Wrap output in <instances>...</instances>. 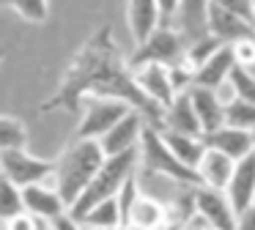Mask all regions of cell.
<instances>
[{"label": "cell", "instance_id": "6da1fadb", "mask_svg": "<svg viewBox=\"0 0 255 230\" xmlns=\"http://www.w3.org/2000/svg\"><path fill=\"white\" fill-rule=\"evenodd\" d=\"M118 99L127 102L129 107L140 110L148 118L151 126L159 129L165 110L156 107L148 96L143 93V88L137 85L134 69L129 66V60L121 55L116 38H113V27L99 25L74 52L72 63L66 66L61 77V85L55 88L47 102H41V113H72L80 115L85 99Z\"/></svg>", "mask_w": 255, "mask_h": 230}, {"label": "cell", "instance_id": "7a4b0ae2", "mask_svg": "<svg viewBox=\"0 0 255 230\" xmlns=\"http://www.w3.org/2000/svg\"><path fill=\"white\" fill-rule=\"evenodd\" d=\"M105 159L107 153L99 140H77V137L55 159V186L63 195V200H66L69 211L83 197V192L88 189L94 175L102 170Z\"/></svg>", "mask_w": 255, "mask_h": 230}, {"label": "cell", "instance_id": "3957f363", "mask_svg": "<svg viewBox=\"0 0 255 230\" xmlns=\"http://www.w3.org/2000/svg\"><path fill=\"white\" fill-rule=\"evenodd\" d=\"M140 170V148L137 151H129V153H118V156H107L102 170L94 175V181L88 184V189L83 192L77 203L72 206V217L74 219H83L96 203L102 200H110V197H118V192L124 189L129 178H134Z\"/></svg>", "mask_w": 255, "mask_h": 230}, {"label": "cell", "instance_id": "277c9868", "mask_svg": "<svg viewBox=\"0 0 255 230\" xmlns=\"http://www.w3.org/2000/svg\"><path fill=\"white\" fill-rule=\"evenodd\" d=\"M140 170L145 173L162 175V178H170L173 184H189V186H200V178L192 167L181 162L176 153L170 151V145L165 142L162 131L156 126H145L143 142H140Z\"/></svg>", "mask_w": 255, "mask_h": 230}, {"label": "cell", "instance_id": "5b68a950", "mask_svg": "<svg viewBox=\"0 0 255 230\" xmlns=\"http://www.w3.org/2000/svg\"><path fill=\"white\" fill-rule=\"evenodd\" d=\"M187 36H184L178 27H173V22H162L143 44H137L129 58L132 69H140L145 63H159V66H173L184 63L187 60Z\"/></svg>", "mask_w": 255, "mask_h": 230}, {"label": "cell", "instance_id": "8992f818", "mask_svg": "<svg viewBox=\"0 0 255 230\" xmlns=\"http://www.w3.org/2000/svg\"><path fill=\"white\" fill-rule=\"evenodd\" d=\"M129 110L134 107L118 99H85L77 120V140H102Z\"/></svg>", "mask_w": 255, "mask_h": 230}, {"label": "cell", "instance_id": "52a82bcc", "mask_svg": "<svg viewBox=\"0 0 255 230\" xmlns=\"http://www.w3.org/2000/svg\"><path fill=\"white\" fill-rule=\"evenodd\" d=\"M0 175L17 184L19 189H28L33 184L55 178V162L39 159L25 148V151H0Z\"/></svg>", "mask_w": 255, "mask_h": 230}, {"label": "cell", "instance_id": "ba28073f", "mask_svg": "<svg viewBox=\"0 0 255 230\" xmlns=\"http://www.w3.org/2000/svg\"><path fill=\"white\" fill-rule=\"evenodd\" d=\"M195 214L209 222L211 230H236L239 211L233 208L228 192L198 186L195 189Z\"/></svg>", "mask_w": 255, "mask_h": 230}, {"label": "cell", "instance_id": "9c48e42d", "mask_svg": "<svg viewBox=\"0 0 255 230\" xmlns=\"http://www.w3.org/2000/svg\"><path fill=\"white\" fill-rule=\"evenodd\" d=\"M145 126H148V118H145L140 110H129L105 137H102V148H105L107 156H118V153H129L137 151L140 142H143Z\"/></svg>", "mask_w": 255, "mask_h": 230}, {"label": "cell", "instance_id": "30bf717a", "mask_svg": "<svg viewBox=\"0 0 255 230\" xmlns=\"http://www.w3.org/2000/svg\"><path fill=\"white\" fill-rule=\"evenodd\" d=\"M25 195V211L33 214L36 219L52 225L55 219H61L63 214H69V206L63 200V195L58 192L55 186V178L52 181H44V184H33L28 189H22Z\"/></svg>", "mask_w": 255, "mask_h": 230}, {"label": "cell", "instance_id": "8fae6325", "mask_svg": "<svg viewBox=\"0 0 255 230\" xmlns=\"http://www.w3.org/2000/svg\"><path fill=\"white\" fill-rule=\"evenodd\" d=\"M134 77H137V85L143 88V93L156 104V107L167 110L173 102H176V88H173V77L167 66L159 63H145L140 69H134Z\"/></svg>", "mask_w": 255, "mask_h": 230}, {"label": "cell", "instance_id": "7c38bea8", "mask_svg": "<svg viewBox=\"0 0 255 230\" xmlns=\"http://www.w3.org/2000/svg\"><path fill=\"white\" fill-rule=\"evenodd\" d=\"M206 145L211 151H220L225 156H231L233 162H242L250 153H255V134L247 129H236V126H222V129L211 131V134H203Z\"/></svg>", "mask_w": 255, "mask_h": 230}, {"label": "cell", "instance_id": "4fadbf2b", "mask_svg": "<svg viewBox=\"0 0 255 230\" xmlns=\"http://www.w3.org/2000/svg\"><path fill=\"white\" fill-rule=\"evenodd\" d=\"M206 27H209V33L217 36L222 44H233L244 36H255V25L250 19H244V16L222 8V5H214V3H209Z\"/></svg>", "mask_w": 255, "mask_h": 230}, {"label": "cell", "instance_id": "5bb4252c", "mask_svg": "<svg viewBox=\"0 0 255 230\" xmlns=\"http://www.w3.org/2000/svg\"><path fill=\"white\" fill-rule=\"evenodd\" d=\"M162 22H165V16H162L159 0H127V25L134 47L143 44Z\"/></svg>", "mask_w": 255, "mask_h": 230}, {"label": "cell", "instance_id": "9a60e30c", "mask_svg": "<svg viewBox=\"0 0 255 230\" xmlns=\"http://www.w3.org/2000/svg\"><path fill=\"white\" fill-rule=\"evenodd\" d=\"M236 66L239 63H236V55H233V47L231 44H222L203 66L195 69V85L220 91L222 85H228V80H231V74H233Z\"/></svg>", "mask_w": 255, "mask_h": 230}, {"label": "cell", "instance_id": "2e32d148", "mask_svg": "<svg viewBox=\"0 0 255 230\" xmlns=\"http://www.w3.org/2000/svg\"><path fill=\"white\" fill-rule=\"evenodd\" d=\"M189 96H192L195 113H198L200 126H203V134H211V131H217V129L225 126V104L228 102H225V99H220V91L192 85Z\"/></svg>", "mask_w": 255, "mask_h": 230}, {"label": "cell", "instance_id": "e0dca14e", "mask_svg": "<svg viewBox=\"0 0 255 230\" xmlns=\"http://www.w3.org/2000/svg\"><path fill=\"white\" fill-rule=\"evenodd\" d=\"M159 129L167 131H178V134H192V137H203V126H200V118L195 113L192 96L187 93H178L176 102L165 110V118H162Z\"/></svg>", "mask_w": 255, "mask_h": 230}, {"label": "cell", "instance_id": "ac0fdd59", "mask_svg": "<svg viewBox=\"0 0 255 230\" xmlns=\"http://www.w3.org/2000/svg\"><path fill=\"white\" fill-rule=\"evenodd\" d=\"M236 173V162L231 156L220 151H206L203 162L198 164V178H200V186H209V189H220V192H228L231 186V178Z\"/></svg>", "mask_w": 255, "mask_h": 230}, {"label": "cell", "instance_id": "d6986e66", "mask_svg": "<svg viewBox=\"0 0 255 230\" xmlns=\"http://www.w3.org/2000/svg\"><path fill=\"white\" fill-rule=\"evenodd\" d=\"M167 222H170V211L167 206H162L154 195H140L137 203L132 206V214H129L127 225L132 230H165Z\"/></svg>", "mask_w": 255, "mask_h": 230}, {"label": "cell", "instance_id": "ffe728a7", "mask_svg": "<svg viewBox=\"0 0 255 230\" xmlns=\"http://www.w3.org/2000/svg\"><path fill=\"white\" fill-rule=\"evenodd\" d=\"M228 197L239 214L244 208L255 206V153L236 162V173H233L231 186H228Z\"/></svg>", "mask_w": 255, "mask_h": 230}, {"label": "cell", "instance_id": "44dd1931", "mask_svg": "<svg viewBox=\"0 0 255 230\" xmlns=\"http://www.w3.org/2000/svg\"><path fill=\"white\" fill-rule=\"evenodd\" d=\"M159 131H162V137H165V142L170 145V151L176 153L187 167H192L195 173H198V164L203 162L206 151H209V145H206L203 137L178 134V131H167V129H159Z\"/></svg>", "mask_w": 255, "mask_h": 230}, {"label": "cell", "instance_id": "7402d4cb", "mask_svg": "<svg viewBox=\"0 0 255 230\" xmlns=\"http://www.w3.org/2000/svg\"><path fill=\"white\" fill-rule=\"evenodd\" d=\"M206 16H209V0H181L176 27L187 36V41H192V38H200L209 33Z\"/></svg>", "mask_w": 255, "mask_h": 230}, {"label": "cell", "instance_id": "603a6c76", "mask_svg": "<svg viewBox=\"0 0 255 230\" xmlns=\"http://www.w3.org/2000/svg\"><path fill=\"white\" fill-rule=\"evenodd\" d=\"M80 222L85 225V230H99V228H121L124 222V211L118 206V197H110V200H102L85 214Z\"/></svg>", "mask_w": 255, "mask_h": 230}, {"label": "cell", "instance_id": "cb8c5ba5", "mask_svg": "<svg viewBox=\"0 0 255 230\" xmlns=\"http://www.w3.org/2000/svg\"><path fill=\"white\" fill-rule=\"evenodd\" d=\"M28 148V129L19 118L3 115L0 118V151H25Z\"/></svg>", "mask_w": 255, "mask_h": 230}, {"label": "cell", "instance_id": "d4e9b609", "mask_svg": "<svg viewBox=\"0 0 255 230\" xmlns=\"http://www.w3.org/2000/svg\"><path fill=\"white\" fill-rule=\"evenodd\" d=\"M25 214V195L17 184L0 175V222H11L14 217Z\"/></svg>", "mask_w": 255, "mask_h": 230}, {"label": "cell", "instance_id": "484cf974", "mask_svg": "<svg viewBox=\"0 0 255 230\" xmlns=\"http://www.w3.org/2000/svg\"><path fill=\"white\" fill-rule=\"evenodd\" d=\"M19 19L33 22V25H44L50 19V0H3Z\"/></svg>", "mask_w": 255, "mask_h": 230}, {"label": "cell", "instance_id": "4316f807", "mask_svg": "<svg viewBox=\"0 0 255 230\" xmlns=\"http://www.w3.org/2000/svg\"><path fill=\"white\" fill-rule=\"evenodd\" d=\"M225 123L236 126V129H247L255 131V104L244 102V99L233 96L231 102L225 104Z\"/></svg>", "mask_w": 255, "mask_h": 230}, {"label": "cell", "instance_id": "83f0119b", "mask_svg": "<svg viewBox=\"0 0 255 230\" xmlns=\"http://www.w3.org/2000/svg\"><path fill=\"white\" fill-rule=\"evenodd\" d=\"M220 47H222V41L217 36H211V33H206V36H200V38H192V41L187 44V63L192 66V69H198V66H203Z\"/></svg>", "mask_w": 255, "mask_h": 230}, {"label": "cell", "instance_id": "f1b7e54d", "mask_svg": "<svg viewBox=\"0 0 255 230\" xmlns=\"http://www.w3.org/2000/svg\"><path fill=\"white\" fill-rule=\"evenodd\" d=\"M228 85H231V93L236 99H244V102L255 104V74L250 69L236 66L233 74H231V80H228Z\"/></svg>", "mask_w": 255, "mask_h": 230}, {"label": "cell", "instance_id": "f546056e", "mask_svg": "<svg viewBox=\"0 0 255 230\" xmlns=\"http://www.w3.org/2000/svg\"><path fill=\"white\" fill-rule=\"evenodd\" d=\"M231 47H233V55H236L239 66H244V69L255 66V36H244L239 41H233Z\"/></svg>", "mask_w": 255, "mask_h": 230}, {"label": "cell", "instance_id": "4dcf8cb0", "mask_svg": "<svg viewBox=\"0 0 255 230\" xmlns=\"http://www.w3.org/2000/svg\"><path fill=\"white\" fill-rule=\"evenodd\" d=\"M3 230H50V225L25 211V214H19V217H14L11 222H3Z\"/></svg>", "mask_w": 255, "mask_h": 230}, {"label": "cell", "instance_id": "1f68e13d", "mask_svg": "<svg viewBox=\"0 0 255 230\" xmlns=\"http://www.w3.org/2000/svg\"><path fill=\"white\" fill-rule=\"evenodd\" d=\"M209 3L222 5V8H228V11H233V14H239V16L253 22V0H209Z\"/></svg>", "mask_w": 255, "mask_h": 230}, {"label": "cell", "instance_id": "d6a6232c", "mask_svg": "<svg viewBox=\"0 0 255 230\" xmlns=\"http://www.w3.org/2000/svg\"><path fill=\"white\" fill-rule=\"evenodd\" d=\"M52 230H85V225L80 222V219H74L72 214H63L61 219L52 222Z\"/></svg>", "mask_w": 255, "mask_h": 230}, {"label": "cell", "instance_id": "836d02e7", "mask_svg": "<svg viewBox=\"0 0 255 230\" xmlns=\"http://www.w3.org/2000/svg\"><path fill=\"white\" fill-rule=\"evenodd\" d=\"M159 5H162V16H165V22L178 19V11H181V0H159Z\"/></svg>", "mask_w": 255, "mask_h": 230}, {"label": "cell", "instance_id": "e575fe53", "mask_svg": "<svg viewBox=\"0 0 255 230\" xmlns=\"http://www.w3.org/2000/svg\"><path fill=\"white\" fill-rule=\"evenodd\" d=\"M236 230H255V206L244 208L239 214V222H236Z\"/></svg>", "mask_w": 255, "mask_h": 230}, {"label": "cell", "instance_id": "d590c367", "mask_svg": "<svg viewBox=\"0 0 255 230\" xmlns=\"http://www.w3.org/2000/svg\"><path fill=\"white\" fill-rule=\"evenodd\" d=\"M184 230H211V228H209V222H206V219H200L198 214H195V217L187 222V228H184Z\"/></svg>", "mask_w": 255, "mask_h": 230}, {"label": "cell", "instance_id": "8d00e7d4", "mask_svg": "<svg viewBox=\"0 0 255 230\" xmlns=\"http://www.w3.org/2000/svg\"><path fill=\"white\" fill-rule=\"evenodd\" d=\"M99 230H132L129 225H121V228H99Z\"/></svg>", "mask_w": 255, "mask_h": 230}, {"label": "cell", "instance_id": "74e56055", "mask_svg": "<svg viewBox=\"0 0 255 230\" xmlns=\"http://www.w3.org/2000/svg\"><path fill=\"white\" fill-rule=\"evenodd\" d=\"M253 25H255V0H253Z\"/></svg>", "mask_w": 255, "mask_h": 230}, {"label": "cell", "instance_id": "f35d334b", "mask_svg": "<svg viewBox=\"0 0 255 230\" xmlns=\"http://www.w3.org/2000/svg\"><path fill=\"white\" fill-rule=\"evenodd\" d=\"M50 230H52V225H50Z\"/></svg>", "mask_w": 255, "mask_h": 230}, {"label": "cell", "instance_id": "ab89813d", "mask_svg": "<svg viewBox=\"0 0 255 230\" xmlns=\"http://www.w3.org/2000/svg\"><path fill=\"white\" fill-rule=\"evenodd\" d=\"M253 134H255V131H253Z\"/></svg>", "mask_w": 255, "mask_h": 230}]
</instances>
